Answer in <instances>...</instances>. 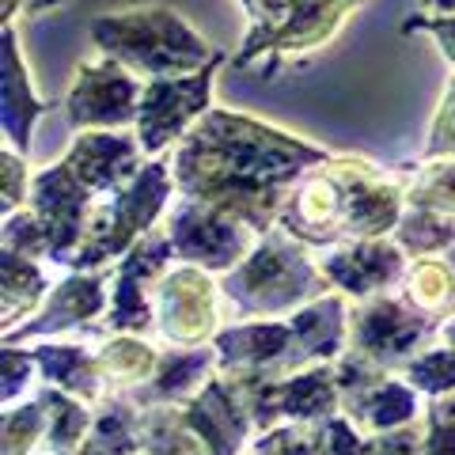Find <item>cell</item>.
Segmentation results:
<instances>
[{"mask_svg":"<svg viewBox=\"0 0 455 455\" xmlns=\"http://www.w3.org/2000/svg\"><path fill=\"white\" fill-rule=\"evenodd\" d=\"M92 31L103 42V50L125 57L130 65L148 68L156 76L171 73V68H194L205 57V42L167 8L95 20Z\"/></svg>","mask_w":455,"mask_h":455,"instance_id":"6da1fadb","label":"cell"},{"mask_svg":"<svg viewBox=\"0 0 455 455\" xmlns=\"http://www.w3.org/2000/svg\"><path fill=\"white\" fill-rule=\"evenodd\" d=\"M209 95V73H197L194 80H160L152 84L140 107V137L145 148H160L164 140L187 125L197 110L205 107Z\"/></svg>","mask_w":455,"mask_h":455,"instance_id":"7a4b0ae2","label":"cell"},{"mask_svg":"<svg viewBox=\"0 0 455 455\" xmlns=\"http://www.w3.org/2000/svg\"><path fill=\"white\" fill-rule=\"evenodd\" d=\"M133 95L137 84L118 73L110 61L107 65H88L84 68L80 84L73 88V99H68V118L73 125L80 122H125L133 118Z\"/></svg>","mask_w":455,"mask_h":455,"instance_id":"3957f363","label":"cell"},{"mask_svg":"<svg viewBox=\"0 0 455 455\" xmlns=\"http://www.w3.org/2000/svg\"><path fill=\"white\" fill-rule=\"evenodd\" d=\"M38 110V99H31V92H27V76L20 68V53L12 46V31H4V125L20 140V148H27V130H31V118Z\"/></svg>","mask_w":455,"mask_h":455,"instance_id":"277c9868","label":"cell"},{"mask_svg":"<svg viewBox=\"0 0 455 455\" xmlns=\"http://www.w3.org/2000/svg\"><path fill=\"white\" fill-rule=\"evenodd\" d=\"M414 27H429V31L444 42V50H448V57L455 61V20H421V23H414Z\"/></svg>","mask_w":455,"mask_h":455,"instance_id":"5b68a950","label":"cell"},{"mask_svg":"<svg viewBox=\"0 0 455 455\" xmlns=\"http://www.w3.org/2000/svg\"><path fill=\"white\" fill-rule=\"evenodd\" d=\"M8 4H12V0H8ZM16 4H23V8H50V4H57V0H16Z\"/></svg>","mask_w":455,"mask_h":455,"instance_id":"8992f818","label":"cell"},{"mask_svg":"<svg viewBox=\"0 0 455 455\" xmlns=\"http://www.w3.org/2000/svg\"><path fill=\"white\" fill-rule=\"evenodd\" d=\"M429 4H440V8H455V0H429Z\"/></svg>","mask_w":455,"mask_h":455,"instance_id":"52a82bcc","label":"cell"}]
</instances>
